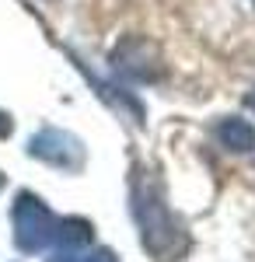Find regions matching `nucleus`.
Returning a JSON list of instances; mask_svg holds the SVG:
<instances>
[{"label": "nucleus", "mask_w": 255, "mask_h": 262, "mask_svg": "<svg viewBox=\"0 0 255 262\" xmlns=\"http://www.w3.org/2000/svg\"><path fill=\"white\" fill-rule=\"evenodd\" d=\"M112 67L133 81H157L164 74V60H161L157 46L147 42L143 35H130L119 42L112 49Z\"/></svg>", "instance_id": "7ed1b4c3"}, {"label": "nucleus", "mask_w": 255, "mask_h": 262, "mask_svg": "<svg viewBox=\"0 0 255 262\" xmlns=\"http://www.w3.org/2000/svg\"><path fill=\"white\" fill-rule=\"evenodd\" d=\"M7 133H11V119L0 112V137H7Z\"/></svg>", "instance_id": "0eeeda50"}, {"label": "nucleus", "mask_w": 255, "mask_h": 262, "mask_svg": "<svg viewBox=\"0 0 255 262\" xmlns=\"http://www.w3.org/2000/svg\"><path fill=\"white\" fill-rule=\"evenodd\" d=\"M214 133H217V140H220V147H227L235 154L255 150V126L248 119H241V116H224V119L217 122Z\"/></svg>", "instance_id": "39448f33"}, {"label": "nucleus", "mask_w": 255, "mask_h": 262, "mask_svg": "<svg viewBox=\"0 0 255 262\" xmlns=\"http://www.w3.org/2000/svg\"><path fill=\"white\" fill-rule=\"evenodd\" d=\"M245 101H248V108H255V88L248 91V98H245Z\"/></svg>", "instance_id": "6e6552de"}, {"label": "nucleus", "mask_w": 255, "mask_h": 262, "mask_svg": "<svg viewBox=\"0 0 255 262\" xmlns=\"http://www.w3.org/2000/svg\"><path fill=\"white\" fill-rule=\"evenodd\" d=\"M28 150H32V158L56 164L63 171H80L84 168V143L70 133H63V129H42L39 137H32Z\"/></svg>", "instance_id": "20e7f679"}, {"label": "nucleus", "mask_w": 255, "mask_h": 262, "mask_svg": "<svg viewBox=\"0 0 255 262\" xmlns=\"http://www.w3.org/2000/svg\"><path fill=\"white\" fill-rule=\"evenodd\" d=\"M14 231H18V248L39 252L56 238V217L49 213V206L39 196L21 192L18 206H14Z\"/></svg>", "instance_id": "f03ea898"}, {"label": "nucleus", "mask_w": 255, "mask_h": 262, "mask_svg": "<svg viewBox=\"0 0 255 262\" xmlns=\"http://www.w3.org/2000/svg\"><path fill=\"white\" fill-rule=\"evenodd\" d=\"M77 262H116V255L109 252V248H98V252H91V255H84Z\"/></svg>", "instance_id": "423d86ee"}, {"label": "nucleus", "mask_w": 255, "mask_h": 262, "mask_svg": "<svg viewBox=\"0 0 255 262\" xmlns=\"http://www.w3.org/2000/svg\"><path fill=\"white\" fill-rule=\"evenodd\" d=\"M0 185H4V179H0Z\"/></svg>", "instance_id": "1a4fd4ad"}, {"label": "nucleus", "mask_w": 255, "mask_h": 262, "mask_svg": "<svg viewBox=\"0 0 255 262\" xmlns=\"http://www.w3.org/2000/svg\"><path fill=\"white\" fill-rule=\"evenodd\" d=\"M133 217L140 227V242L157 262H178L189 252V231L168 206V196L154 179V171L133 168Z\"/></svg>", "instance_id": "f257e3e1"}]
</instances>
